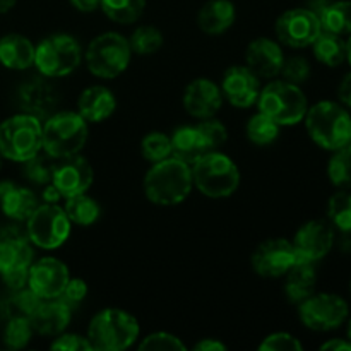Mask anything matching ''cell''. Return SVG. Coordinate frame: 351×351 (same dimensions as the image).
Instances as JSON below:
<instances>
[{
    "mask_svg": "<svg viewBox=\"0 0 351 351\" xmlns=\"http://www.w3.org/2000/svg\"><path fill=\"white\" fill-rule=\"evenodd\" d=\"M192 185L191 167L170 156L149 168L144 177V194L153 204L175 206L189 197Z\"/></svg>",
    "mask_w": 351,
    "mask_h": 351,
    "instance_id": "cell-1",
    "label": "cell"
},
{
    "mask_svg": "<svg viewBox=\"0 0 351 351\" xmlns=\"http://www.w3.org/2000/svg\"><path fill=\"white\" fill-rule=\"evenodd\" d=\"M139 332V322L129 312L105 308L91 319L86 338L91 343L93 350L122 351L136 343Z\"/></svg>",
    "mask_w": 351,
    "mask_h": 351,
    "instance_id": "cell-2",
    "label": "cell"
},
{
    "mask_svg": "<svg viewBox=\"0 0 351 351\" xmlns=\"http://www.w3.org/2000/svg\"><path fill=\"white\" fill-rule=\"evenodd\" d=\"M304 120L312 141L324 149L336 151L351 143V115L338 103H315Z\"/></svg>",
    "mask_w": 351,
    "mask_h": 351,
    "instance_id": "cell-3",
    "label": "cell"
},
{
    "mask_svg": "<svg viewBox=\"0 0 351 351\" xmlns=\"http://www.w3.org/2000/svg\"><path fill=\"white\" fill-rule=\"evenodd\" d=\"M199 192L213 199L228 197L239 189L240 171L235 161L219 151H208L191 167Z\"/></svg>",
    "mask_w": 351,
    "mask_h": 351,
    "instance_id": "cell-4",
    "label": "cell"
},
{
    "mask_svg": "<svg viewBox=\"0 0 351 351\" xmlns=\"http://www.w3.org/2000/svg\"><path fill=\"white\" fill-rule=\"evenodd\" d=\"M43 149V123L29 113H19L0 123V154L24 163Z\"/></svg>",
    "mask_w": 351,
    "mask_h": 351,
    "instance_id": "cell-5",
    "label": "cell"
},
{
    "mask_svg": "<svg viewBox=\"0 0 351 351\" xmlns=\"http://www.w3.org/2000/svg\"><path fill=\"white\" fill-rule=\"evenodd\" d=\"M259 112L269 117L278 125H295L307 115L308 103L298 84L281 81H271L266 88L261 89L257 98Z\"/></svg>",
    "mask_w": 351,
    "mask_h": 351,
    "instance_id": "cell-6",
    "label": "cell"
},
{
    "mask_svg": "<svg viewBox=\"0 0 351 351\" xmlns=\"http://www.w3.org/2000/svg\"><path fill=\"white\" fill-rule=\"evenodd\" d=\"M88 141V122L79 112H55L43 123V151L57 160L81 153Z\"/></svg>",
    "mask_w": 351,
    "mask_h": 351,
    "instance_id": "cell-7",
    "label": "cell"
},
{
    "mask_svg": "<svg viewBox=\"0 0 351 351\" xmlns=\"http://www.w3.org/2000/svg\"><path fill=\"white\" fill-rule=\"evenodd\" d=\"M132 50L129 40L115 31L96 36L86 48V65L99 79H115L129 67Z\"/></svg>",
    "mask_w": 351,
    "mask_h": 351,
    "instance_id": "cell-8",
    "label": "cell"
},
{
    "mask_svg": "<svg viewBox=\"0 0 351 351\" xmlns=\"http://www.w3.org/2000/svg\"><path fill=\"white\" fill-rule=\"evenodd\" d=\"M81 60V45L69 34L45 38L34 50V65L45 77H64L72 74Z\"/></svg>",
    "mask_w": 351,
    "mask_h": 351,
    "instance_id": "cell-9",
    "label": "cell"
},
{
    "mask_svg": "<svg viewBox=\"0 0 351 351\" xmlns=\"http://www.w3.org/2000/svg\"><path fill=\"white\" fill-rule=\"evenodd\" d=\"M71 219L58 204H38L26 219V235L33 245L53 250L64 245L71 235Z\"/></svg>",
    "mask_w": 351,
    "mask_h": 351,
    "instance_id": "cell-10",
    "label": "cell"
},
{
    "mask_svg": "<svg viewBox=\"0 0 351 351\" xmlns=\"http://www.w3.org/2000/svg\"><path fill=\"white\" fill-rule=\"evenodd\" d=\"M300 321L312 331L338 329L348 317V304L335 293H312L300 304Z\"/></svg>",
    "mask_w": 351,
    "mask_h": 351,
    "instance_id": "cell-11",
    "label": "cell"
},
{
    "mask_svg": "<svg viewBox=\"0 0 351 351\" xmlns=\"http://www.w3.org/2000/svg\"><path fill=\"white\" fill-rule=\"evenodd\" d=\"M321 31V19L308 7L287 10L276 21L278 40L291 48L311 47Z\"/></svg>",
    "mask_w": 351,
    "mask_h": 351,
    "instance_id": "cell-12",
    "label": "cell"
},
{
    "mask_svg": "<svg viewBox=\"0 0 351 351\" xmlns=\"http://www.w3.org/2000/svg\"><path fill=\"white\" fill-rule=\"evenodd\" d=\"M297 264L293 243L287 239H271L252 254V267L263 278H281Z\"/></svg>",
    "mask_w": 351,
    "mask_h": 351,
    "instance_id": "cell-13",
    "label": "cell"
},
{
    "mask_svg": "<svg viewBox=\"0 0 351 351\" xmlns=\"http://www.w3.org/2000/svg\"><path fill=\"white\" fill-rule=\"evenodd\" d=\"M297 263H317L324 259L335 243V232L329 223L314 219L302 226L293 239Z\"/></svg>",
    "mask_w": 351,
    "mask_h": 351,
    "instance_id": "cell-14",
    "label": "cell"
},
{
    "mask_svg": "<svg viewBox=\"0 0 351 351\" xmlns=\"http://www.w3.org/2000/svg\"><path fill=\"white\" fill-rule=\"evenodd\" d=\"M71 280L69 267L55 257H43L33 263L27 276V287L43 300L58 298Z\"/></svg>",
    "mask_w": 351,
    "mask_h": 351,
    "instance_id": "cell-15",
    "label": "cell"
},
{
    "mask_svg": "<svg viewBox=\"0 0 351 351\" xmlns=\"http://www.w3.org/2000/svg\"><path fill=\"white\" fill-rule=\"evenodd\" d=\"M93 180H95V171L89 161L79 154H74V156L62 158L57 161L51 184L57 187L62 197L67 199L71 195L88 192Z\"/></svg>",
    "mask_w": 351,
    "mask_h": 351,
    "instance_id": "cell-16",
    "label": "cell"
},
{
    "mask_svg": "<svg viewBox=\"0 0 351 351\" xmlns=\"http://www.w3.org/2000/svg\"><path fill=\"white\" fill-rule=\"evenodd\" d=\"M221 93L235 108H250L259 98L261 79L247 65H235L223 75Z\"/></svg>",
    "mask_w": 351,
    "mask_h": 351,
    "instance_id": "cell-17",
    "label": "cell"
},
{
    "mask_svg": "<svg viewBox=\"0 0 351 351\" xmlns=\"http://www.w3.org/2000/svg\"><path fill=\"white\" fill-rule=\"evenodd\" d=\"M19 105L24 113L47 120L58 105V91L43 77H33L19 88Z\"/></svg>",
    "mask_w": 351,
    "mask_h": 351,
    "instance_id": "cell-18",
    "label": "cell"
},
{
    "mask_svg": "<svg viewBox=\"0 0 351 351\" xmlns=\"http://www.w3.org/2000/svg\"><path fill=\"white\" fill-rule=\"evenodd\" d=\"M223 93L211 79L199 77L192 81L184 91V108L195 119H209L219 112L223 105Z\"/></svg>",
    "mask_w": 351,
    "mask_h": 351,
    "instance_id": "cell-19",
    "label": "cell"
},
{
    "mask_svg": "<svg viewBox=\"0 0 351 351\" xmlns=\"http://www.w3.org/2000/svg\"><path fill=\"white\" fill-rule=\"evenodd\" d=\"M245 62L247 67L259 79H273L280 75L285 55L276 41L269 38H257L247 47Z\"/></svg>",
    "mask_w": 351,
    "mask_h": 351,
    "instance_id": "cell-20",
    "label": "cell"
},
{
    "mask_svg": "<svg viewBox=\"0 0 351 351\" xmlns=\"http://www.w3.org/2000/svg\"><path fill=\"white\" fill-rule=\"evenodd\" d=\"M33 264V247L26 233L5 228L0 232V274L14 267H29Z\"/></svg>",
    "mask_w": 351,
    "mask_h": 351,
    "instance_id": "cell-21",
    "label": "cell"
},
{
    "mask_svg": "<svg viewBox=\"0 0 351 351\" xmlns=\"http://www.w3.org/2000/svg\"><path fill=\"white\" fill-rule=\"evenodd\" d=\"M72 319V308L60 298L43 300L31 315V326L34 332L41 336H58L67 329Z\"/></svg>",
    "mask_w": 351,
    "mask_h": 351,
    "instance_id": "cell-22",
    "label": "cell"
},
{
    "mask_svg": "<svg viewBox=\"0 0 351 351\" xmlns=\"http://www.w3.org/2000/svg\"><path fill=\"white\" fill-rule=\"evenodd\" d=\"M117 108V98L105 86H89L77 99V110L86 122L99 123L110 119Z\"/></svg>",
    "mask_w": 351,
    "mask_h": 351,
    "instance_id": "cell-23",
    "label": "cell"
},
{
    "mask_svg": "<svg viewBox=\"0 0 351 351\" xmlns=\"http://www.w3.org/2000/svg\"><path fill=\"white\" fill-rule=\"evenodd\" d=\"M0 208L7 218L26 221L38 208V197L33 191L14 182H0Z\"/></svg>",
    "mask_w": 351,
    "mask_h": 351,
    "instance_id": "cell-24",
    "label": "cell"
},
{
    "mask_svg": "<svg viewBox=\"0 0 351 351\" xmlns=\"http://www.w3.org/2000/svg\"><path fill=\"white\" fill-rule=\"evenodd\" d=\"M237 10L230 0H209L201 7L197 14L199 29L206 34H223L233 26Z\"/></svg>",
    "mask_w": 351,
    "mask_h": 351,
    "instance_id": "cell-25",
    "label": "cell"
},
{
    "mask_svg": "<svg viewBox=\"0 0 351 351\" xmlns=\"http://www.w3.org/2000/svg\"><path fill=\"white\" fill-rule=\"evenodd\" d=\"M34 47L23 34H5L0 40V64L10 71H24L34 65Z\"/></svg>",
    "mask_w": 351,
    "mask_h": 351,
    "instance_id": "cell-26",
    "label": "cell"
},
{
    "mask_svg": "<svg viewBox=\"0 0 351 351\" xmlns=\"http://www.w3.org/2000/svg\"><path fill=\"white\" fill-rule=\"evenodd\" d=\"M170 139L171 156L178 158L180 161L187 163L189 167H192L202 154L208 153V147H206L197 125L180 127V129L175 130Z\"/></svg>",
    "mask_w": 351,
    "mask_h": 351,
    "instance_id": "cell-27",
    "label": "cell"
},
{
    "mask_svg": "<svg viewBox=\"0 0 351 351\" xmlns=\"http://www.w3.org/2000/svg\"><path fill=\"white\" fill-rule=\"evenodd\" d=\"M287 283H285V293L288 300L293 304H302L307 300L312 293H315V283H317V274H315L314 264L311 263H297L291 266L287 274Z\"/></svg>",
    "mask_w": 351,
    "mask_h": 351,
    "instance_id": "cell-28",
    "label": "cell"
},
{
    "mask_svg": "<svg viewBox=\"0 0 351 351\" xmlns=\"http://www.w3.org/2000/svg\"><path fill=\"white\" fill-rule=\"evenodd\" d=\"M312 47L315 58L328 67H338L346 60V41L339 34L322 29Z\"/></svg>",
    "mask_w": 351,
    "mask_h": 351,
    "instance_id": "cell-29",
    "label": "cell"
},
{
    "mask_svg": "<svg viewBox=\"0 0 351 351\" xmlns=\"http://www.w3.org/2000/svg\"><path fill=\"white\" fill-rule=\"evenodd\" d=\"M319 19L324 31L339 36L351 34V2L350 0L329 2L319 14Z\"/></svg>",
    "mask_w": 351,
    "mask_h": 351,
    "instance_id": "cell-30",
    "label": "cell"
},
{
    "mask_svg": "<svg viewBox=\"0 0 351 351\" xmlns=\"http://www.w3.org/2000/svg\"><path fill=\"white\" fill-rule=\"evenodd\" d=\"M64 209L71 223L81 226L93 225L99 218V215H101V208H99L98 202L93 197H89L86 192L67 197Z\"/></svg>",
    "mask_w": 351,
    "mask_h": 351,
    "instance_id": "cell-31",
    "label": "cell"
},
{
    "mask_svg": "<svg viewBox=\"0 0 351 351\" xmlns=\"http://www.w3.org/2000/svg\"><path fill=\"white\" fill-rule=\"evenodd\" d=\"M99 7L113 23L132 24L144 14L146 0H101Z\"/></svg>",
    "mask_w": 351,
    "mask_h": 351,
    "instance_id": "cell-32",
    "label": "cell"
},
{
    "mask_svg": "<svg viewBox=\"0 0 351 351\" xmlns=\"http://www.w3.org/2000/svg\"><path fill=\"white\" fill-rule=\"evenodd\" d=\"M57 158H53L51 154H48L47 151L41 149L40 153L34 154L33 158H29L27 161H24L23 173L31 184L36 185H47L50 184L51 178H53L55 167H57Z\"/></svg>",
    "mask_w": 351,
    "mask_h": 351,
    "instance_id": "cell-33",
    "label": "cell"
},
{
    "mask_svg": "<svg viewBox=\"0 0 351 351\" xmlns=\"http://www.w3.org/2000/svg\"><path fill=\"white\" fill-rule=\"evenodd\" d=\"M280 136V125L266 117L264 113H256L247 122V137L256 146H267L273 144Z\"/></svg>",
    "mask_w": 351,
    "mask_h": 351,
    "instance_id": "cell-34",
    "label": "cell"
},
{
    "mask_svg": "<svg viewBox=\"0 0 351 351\" xmlns=\"http://www.w3.org/2000/svg\"><path fill=\"white\" fill-rule=\"evenodd\" d=\"M328 175L336 187H351V143L335 151L329 160Z\"/></svg>",
    "mask_w": 351,
    "mask_h": 351,
    "instance_id": "cell-35",
    "label": "cell"
},
{
    "mask_svg": "<svg viewBox=\"0 0 351 351\" xmlns=\"http://www.w3.org/2000/svg\"><path fill=\"white\" fill-rule=\"evenodd\" d=\"M132 53L153 55L163 47V33L154 26H139L129 38Z\"/></svg>",
    "mask_w": 351,
    "mask_h": 351,
    "instance_id": "cell-36",
    "label": "cell"
},
{
    "mask_svg": "<svg viewBox=\"0 0 351 351\" xmlns=\"http://www.w3.org/2000/svg\"><path fill=\"white\" fill-rule=\"evenodd\" d=\"M43 298L38 297L29 287L23 288V290L14 291L12 297L5 302V311L7 315L10 317H26L31 319V315L36 312Z\"/></svg>",
    "mask_w": 351,
    "mask_h": 351,
    "instance_id": "cell-37",
    "label": "cell"
},
{
    "mask_svg": "<svg viewBox=\"0 0 351 351\" xmlns=\"http://www.w3.org/2000/svg\"><path fill=\"white\" fill-rule=\"evenodd\" d=\"M34 335L31 321L26 317H10L3 329V343L10 350H21L27 346Z\"/></svg>",
    "mask_w": 351,
    "mask_h": 351,
    "instance_id": "cell-38",
    "label": "cell"
},
{
    "mask_svg": "<svg viewBox=\"0 0 351 351\" xmlns=\"http://www.w3.org/2000/svg\"><path fill=\"white\" fill-rule=\"evenodd\" d=\"M141 153L146 161L151 165L160 163L171 156V139L163 132H151L144 136L141 143Z\"/></svg>",
    "mask_w": 351,
    "mask_h": 351,
    "instance_id": "cell-39",
    "label": "cell"
},
{
    "mask_svg": "<svg viewBox=\"0 0 351 351\" xmlns=\"http://www.w3.org/2000/svg\"><path fill=\"white\" fill-rule=\"evenodd\" d=\"M328 216L339 232H351V194L336 192L328 204Z\"/></svg>",
    "mask_w": 351,
    "mask_h": 351,
    "instance_id": "cell-40",
    "label": "cell"
},
{
    "mask_svg": "<svg viewBox=\"0 0 351 351\" xmlns=\"http://www.w3.org/2000/svg\"><path fill=\"white\" fill-rule=\"evenodd\" d=\"M197 129L201 132L202 139H204L208 151H218L226 143V139H228V130H226V127L219 120L213 119V117L202 119V122L197 123Z\"/></svg>",
    "mask_w": 351,
    "mask_h": 351,
    "instance_id": "cell-41",
    "label": "cell"
},
{
    "mask_svg": "<svg viewBox=\"0 0 351 351\" xmlns=\"http://www.w3.org/2000/svg\"><path fill=\"white\" fill-rule=\"evenodd\" d=\"M141 350H149V351H184L187 346L180 341L175 335L170 332H153V335L146 336L143 343L139 345Z\"/></svg>",
    "mask_w": 351,
    "mask_h": 351,
    "instance_id": "cell-42",
    "label": "cell"
},
{
    "mask_svg": "<svg viewBox=\"0 0 351 351\" xmlns=\"http://www.w3.org/2000/svg\"><path fill=\"white\" fill-rule=\"evenodd\" d=\"M281 75L285 81L293 82V84H302L311 75V64L304 57H290L285 58L283 67H281Z\"/></svg>",
    "mask_w": 351,
    "mask_h": 351,
    "instance_id": "cell-43",
    "label": "cell"
},
{
    "mask_svg": "<svg viewBox=\"0 0 351 351\" xmlns=\"http://www.w3.org/2000/svg\"><path fill=\"white\" fill-rule=\"evenodd\" d=\"M261 351H302L304 346L290 332H274L259 345Z\"/></svg>",
    "mask_w": 351,
    "mask_h": 351,
    "instance_id": "cell-44",
    "label": "cell"
},
{
    "mask_svg": "<svg viewBox=\"0 0 351 351\" xmlns=\"http://www.w3.org/2000/svg\"><path fill=\"white\" fill-rule=\"evenodd\" d=\"M86 295H88V285H86L82 280H79V278H74V280L71 278L58 298H60L64 304H67L71 308H75L77 305L82 304Z\"/></svg>",
    "mask_w": 351,
    "mask_h": 351,
    "instance_id": "cell-45",
    "label": "cell"
},
{
    "mask_svg": "<svg viewBox=\"0 0 351 351\" xmlns=\"http://www.w3.org/2000/svg\"><path fill=\"white\" fill-rule=\"evenodd\" d=\"M51 350L57 351H91L93 346L89 343L88 338H82L79 335H67V332H62L58 335V338L51 343Z\"/></svg>",
    "mask_w": 351,
    "mask_h": 351,
    "instance_id": "cell-46",
    "label": "cell"
},
{
    "mask_svg": "<svg viewBox=\"0 0 351 351\" xmlns=\"http://www.w3.org/2000/svg\"><path fill=\"white\" fill-rule=\"evenodd\" d=\"M29 267H14V269H9L5 271V273H2L0 276H2L3 283L7 285V288H10L12 291L23 290V288H26L27 285Z\"/></svg>",
    "mask_w": 351,
    "mask_h": 351,
    "instance_id": "cell-47",
    "label": "cell"
},
{
    "mask_svg": "<svg viewBox=\"0 0 351 351\" xmlns=\"http://www.w3.org/2000/svg\"><path fill=\"white\" fill-rule=\"evenodd\" d=\"M338 96L339 99H341L343 105L350 106L351 108V72L350 74H346L345 77H343V81L339 82Z\"/></svg>",
    "mask_w": 351,
    "mask_h": 351,
    "instance_id": "cell-48",
    "label": "cell"
},
{
    "mask_svg": "<svg viewBox=\"0 0 351 351\" xmlns=\"http://www.w3.org/2000/svg\"><path fill=\"white\" fill-rule=\"evenodd\" d=\"M71 3L79 12H95L101 5V0H71Z\"/></svg>",
    "mask_w": 351,
    "mask_h": 351,
    "instance_id": "cell-49",
    "label": "cell"
},
{
    "mask_svg": "<svg viewBox=\"0 0 351 351\" xmlns=\"http://www.w3.org/2000/svg\"><path fill=\"white\" fill-rule=\"evenodd\" d=\"M195 351H225L226 346L223 345V343L216 341V339H202L201 343H197V345L194 346Z\"/></svg>",
    "mask_w": 351,
    "mask_h": 351,
    "instance_id": "cell-50",
    "label": "cell"
},
{
    "mask_svg": "<svg viewBox=\"0 0 351 351\" xmlns=\"http://www.w3.org/2000/svg\"><path fill=\"white\" fill-rule=\"evenodd\" d=\"M321 350H328V351H351V341L348 339H331V341L324 343L321 346Z\"/></svg>",
    "mask_w": 351,
    "mask_h": 351,
    "instance_id": "cell-51",
    "label": "cell"
},
{
    "mask_svg": "<svg viewBox=\"0 0 351 351\" xmlns=\"http://www.w3.org/2000/svg\"><path fill=\"white\" fill-rule=\"evenodd\" d=\"M41 197H43L45 202H48V204H57L58 201H60L62 194L57 191V187H55L53 184H47V187L43 189V194H41Z\"/></svg>",
    "mask_w": 351,
    "mask_h": 351,
    "instance_id": "cell-52",
    "label": "cell"
},
{
    "mask_svg": "<svg viewBox=\"0 0 351 351\" xmlns=\"http://www.w3.org/2000/svg\"><path fill=\"white\" fill-rule=\"evenodd\" d=\"M17 0H0V14H5L16 5Z\"/></svg>",
    "mask_w": 351,
    "mask_h": 351,
    "instance_id": "cell-53",
    "label": "cell"
},
{
    "mask_svg": "<svg viewBox=\"0 0 351 351\" xmlns=\"http://www.w3.org/2000/svg\"><path fill=\"white\" fill-rule=\"evenodd\" d=\"M346 60H348L351 65V34H350L348 41H346Z\"/></svg>",
    "mask_w": 351,
    "mask_h": 351,
    "instance_id": "cell-54",
    "label": "cell"
},
{
    "mask_svg": "<svg viewBox=\"0 0 351 351\" xmlns=\"http://www.w3.org/2000/svg\"><path fill=\"white\" fill-rule=\"evenodd\" d=\"M348 339L351 341V321H350V326H348Z\"/></svg>",
    "mask_w": 351,
    "mask_h": 351,
    "instance_id": "cell-55",
    "label": "cell"
},
{
    "mask_svg": "<svg viewBox=\"0 0 351 351\" xmlns=\"http://www.w3.org/2000/svg\"><path fill=\"white\" fill-rule=\"evenodd\" d=\"M0 168H2V154H0Z\"/></svg>",
    "mask_w": 351,
    "mask_h": 351,
    "instance_id": "cell-56",
    "label": "cell"
},
{
    "mask_svg": "<svg viewBox=\"0 0 351 351\" xmlns=\"http://www.w3.org/2000/svg\"><path fill=\"white\" fill-rule=\"evenodd\" d=\"M350 291H351V283H350Z\"/></svg>",
    "mask_w": 351,
    "mask_h": 351,
    "instance_id": "cell-57",
    "label": "cell"
}]
</instances>
